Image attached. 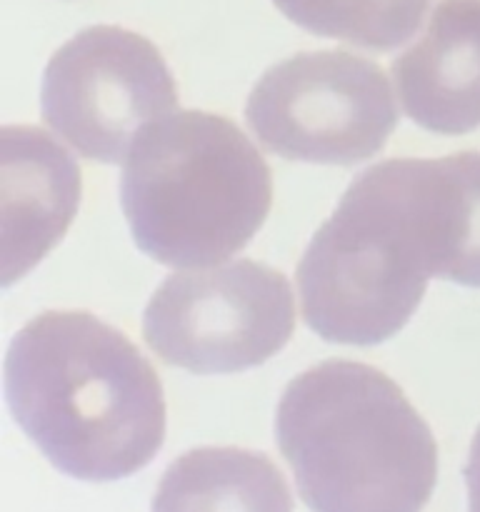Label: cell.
<instances>
[{
	"label": "cell",
	"instance_id": "6da1fadb",
	"mask_svg": "<svg viewBox=\"0 0 480 512\" xmlns=\"http://www.w3.org/2000/svg\"><path fill=\"white\" fill-rule=\"evenodd\" d=\"M5 395L35 448L75 480L143 470L165 440V395L145 355L85 310H48L5 355Z\"/></svg>",
	"mask_w": 480,
	"mask_h": 512
},
{
	"label": "cell",
	"instance_id": "7a4b0ae2",
	"mask_svg": "<svg viewBox=\"0 0 480 512\" xmlns=\"http://www.w3.org/2000/svg\"><path fill=\"white\" fill-rule=\"evenodd\" d=\"M275 443L310 512H420L438 480L423 415L388 375L353 360L290 380Z\"/></svg>",
	"mask_w": 480,
	"mask_h": 512
},
{
	"label": "cell",
	"instance_id": "3957f363",
	"mask_svg": "<svg viewBox=\"0 0 480 512\" xmlns=\"http://www.w3.org/2000/svg\"><path fill=\"white\" fill-rule=\"evenodd\" d=\"M120 205L148 258L168 268H208L240 253L265 223L273 173L233 120L178 110L133 143Z\"/></svg>",
	"mask_w": 480,
	"mask_h": 512
},
{
	"label": "cell",
	"instance_id": "277c9868",
	"mask_svg": "<svg viewBox=\"0 0 480 512\" xmlns=\"http://www.w3.org/2000/svg\"><path fill=\"white\" fill-rule=\"evenodd\" d=\"M338 210L405 283L480 288V153L385 160L348 185Z\"/></svg>",
	"mask_w": 480,
	"mask_h": 512
},
{
	"label": "cell",
	"instance_id": "5b68a950",
	"mask_svg": "<svg viewBox=\"0 0 480 512\" xmlns=\"http://www.w3.org/2000/svg\"><path fill=\"white\" fill-rule=\"evenodd\" d=\"M245 120L255 138L285 160L358 165L388 145L398 105L373 60L310 50L260 75Z\"/></svg>",
	"mask_w": 480,
	"mask_h": 512
},
{
	"label": "cell",
	"instance_id": "8992f818",
	"mask_svg": "<svg viewBox=\"0 0 480 512\" xmlns=\"http://www.w3.org/2000/svg\"><path fill=\"white\" fill-rule=\"evenodd\" d=\"M293 330L290 283L255 260L170 275L143 315L145 345L170 368L198 375L263 365Z\"/></svg>",
	"mask_w": 480,
	"mask_h": 512
},
{
	"label": "cell",
	"instance_id": "52a82bcc",
	"mask_svg": "<svg viewBox=\"0 0 480 512\" xmlns=\"http://www.w3.org/2000/svg\"><path fill=\"white\" fill-rule=\"evenodd\" d=\"M178 105L173 73L145 35L93 25L48 60L40 108L53 133L83 158L115 165L148 125Z\"/></svg>",
	"mask_w": 480,
	"mask_h": 512
},
{
	"label": "cell",
	"instance_id": "ba28073f",
	"mask_svg": "<svg viewBox=\"0 0 480 512\" xmlns=\"http://www.w3.org/2000/svg\"><path fill=\"white\" fill-rule=\"evenodd\" d=\"M73 155L33 125L0 130V283L23 278L60 243L80 205Z\"/></svg>",
	"mask_w": 480,
	"mask_h": 512
},
{
	"label": "cell",
	"instance_id": "9c48e42d",
	"mask_svg": "<svg viewBox=\"0 0 480 512\" xmlns=\"http://www.w3.org/2000/svg\"><path fill=\"white\" fill-rule=\"evenodd\" d=\"M405 115L438 135L480 128V0H440L425 33L393 60Z\"/></svg>",
	"mask_w": 480,
	"mask_h": 512
},
{
	"label": "cell",
	"instance_id": "30bf717a",
	"mask_svg": "<svg viewBox=\"0 0 480 512\" xmlns=\"http://www.w3.org/2000/svg\"><path fill=\"white\" fill-rule=\"evenodd\" d=\"M153 512H293V495L268 455L195 448L165 470Z\"/></svg>",
	"mask_w": 480,
	"mask_h": 512
},
{
	"label": "cell",
	"instance_id": "8fae6325",
	"mask_svg": "<svg viewBox=\"0 0 480 512\" xmlns=\"http://www.w3.org/2000/svg\"><path fill=\"white\" fill-rule=\"evenodd\" d=\"M433 0H273L300 28L365 50H393L418 33Z\"/></svg>",
	"mask_w": 480,
	"mask_h": 512
},
{
	"label": "cell",
	"instance_id": "7c38bea8",
	"mask_svg": "<svg viewBox=\"0 0 480 512\" xmlns=\"http://www.w3.org/2000/svg\"><path fill=\"white\" fill-rule=\"evenodd\" d=\"M465 485H468V512H480V428L475 430V438L470 443Z\"/></svg>",
	"mask_w": 480,
	"mask_h": 512
}]
</instances>
